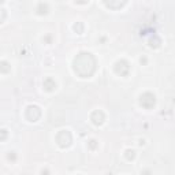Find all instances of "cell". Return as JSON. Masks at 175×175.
<instances>
[{
    "label": "cell",
    "mask_w": 175,
    "mask_h": 175,
    "mask_svg": "<svg viewBox=\"0 0 175 175\" xmlns=\"http://www.w3.org/2000/svg\"><path fill=\"white\" fill-rule=\"evenodd\" d=\"M37 13L39 14H47L48 13V4H45V3H40L39 6H37Z\"/></svg>",
    "instance_id": "obj_9"
},
{
    "label": "cell",
    "mask_w": 175,
    "mask_h": 175,
    "mask_svg": "<svg viewBox=\"0 0 175 175\" xmlns=\"http://www.w3.org/2000/svg\"><path fill=\"white\" fill-rule=\"evenodd\" d=\"M15 159H16L15 153H14V152H11L10 155H8V160H13V162H14V160H15Z\"/></svg>",
    "instance_id": "obj_15"
},
{
    "label": "cell",
    "mask_w": 175,
    "mask_h": 175,
    "mask_svg": "<svg viewBox=\"0 0 175 175\" xmlns=\"http://www.w3.org/2000/svg\"><path fill=\"white\" fill-rule=\"evenodd\" d=\"M6 137H7V130H1V139H6Z\"/></svg>",
    "instance_id": "obj_16"
},
{
    "label": "cell",
    "mask_w": 175,
    "mask_h": 175,
    "mask_svg": "<svg viewBox=\"0 0 175 175\" xmlns=\"http://www.w3.org/2000/svg\"><path fill=\"white\" fill-rule=\"evenodd\" d=\"M90 119H92V122H93L96 126H100V125H103L105 116H104V112H103V111L96 110V111H93V112H92Z\"/></svg>",
    "instance_id": "obj_6"
},
{
    "label": "cell",
    "mask_w": 175,
    "mask_h": 175,
    "mask_svg": "<svg viewBox=\"0 0 175 175\" xmlns=\"http://www.w3.org/2000/svg\"><path fill=\"white\" fill-rule=\"evenodd\" d=\"M8 70H10V67H8V63L7 62H1V73L3 74H6V73H8Z\"/></svg>",
    "instance_id": "obj_13"
},
{
    "label": "cell",
    "mask_w": 175,
    "mask_h": 175,
    "mask_svg": "<svg viewBox=\"0 0 175 175\" xmlns=\"http://www.w3.org/2000/svg\"><path fill=\"white\" fill-rule=\"evenodd\" d=\"M44 88H45V90H48V92H52L53 89L56 88V84H55V81L52 79V78H47L45 81H44Z\"/></svg>",
    "instance_id": "obj_7"
},
{
    "label": "cell",
    "mask_w": 175,
    "mask_h": 175,
    "mask_svg": "<svg viewBox=\"0 0 175 175\" xmlns=\"http://www.w3.org/2000/svg\"><path fill=\"white\" fill-rule=\"evenodd\" d=\"M139 104H141L144 108H146V110L153 108L155 107V104H156L155 94L151 93V92H145V93L141 94V97H139Z\"/></svg>",
    "instance_id": "obj_3"
},
{
    "label": "cell",
    "mask_w": 175,
    "mask_h": 175,
    "mask_svg": "<svg viewBox=\"0 0 175 175\" xmlns=\"http://www.w3.org/2000/svg\"><path fill=\"white\" fill-rule=\"evenodd\" d=\"M41 174H42V175H48V170H42Z\"/></svg>",
    "instance_id": "obj_17"
},
{
    "label": "cell",
    "mask_w": 175,
    "mask_h": 175,
    "mask_svg": "<svg viewBox=\"0 0 175 175\" xmlns=\"http://www.w3.org/2000/svg\"><path fill=\"white\" fill-rule=\"evenodd\" d=\"M73 141V137H71V133L67 131V130H62V131H59L58 136H56V142L60 148H67L70 146Z\"/></svg>",
    "instance_id": "obj_2"
},
{
    "label": "cell",
    "mask_w": 175,
    "mask_h": 175,
    "mask_svg": "<svg viewBox=\"0 0 175 175\" xmlns=\"http://www.w3.org/2000/svg\"><path fill=\"white\" fill-rule=\"evenodd\" d=\"M134 157H136V152H134V151H131V149L126 151V159L127 160H133Z\"/></svg>",
    "instance_id": "obj_12"
},
{
    "label": "cell",
    "mask_w": 175,
    "mask_h": 175,
    "mask_svg": "<svg viewBox=\"0 0 175 175\" xmlns=\"http://www.w3.org/2000/svg\"><path fill=\"white\" fill-rule=\"evenodd\" d=\"M149 44H151V47H153V48H157V47H160V44H162V40H160L159 37L155 34V41H153V40H151Z\"/></svg>",
    "instance_id": "obj_10"
},
{
    "label": "cell",
    "mask_w": 175,
    "mask_h": 175,
    "mask_svg": "<svg viewBox=\"0 0 175 175\" xmlns=\"http://www.w3.org/2000/svg\"><path fill=\"white\" fill-rule=\"evenodd\" d=\"M89 146H90V149H96L97 141H96V139H90V141H89Z\"/></svg>",
    "instance_id": "obj_14"
},
{
    "label": "cell",
    "mask_w": 175,
    "mask_h": 175,
    "mask_svg": "<svg viewBox=\"0 0 175 175\" xmlns=\"http://www.w3.org/2000/svg\"><path fill=\"white\" fill-rule=\"evenodd\" d=\"M96 66H97L96 58L92 53H89V52L78 53L74 58V62H73L74 73L82 78H88L90 75H93V73L96 71Z\"/></svg>",
    "instance_id": "obj_1"
},
{
    "label": "cell",
    "mask_w": 175,
    "mask_h": 175,
    "mask_svg": "<svg viewBox=\"0 0 175 175\" xmlns=\"http://www.w3.org/2000/svg\"><path fill=\"white\" fill-rule=\"evenodd\" d=\"M104 4L110 8H120L122 6L126 4V1H120V3H112V1H104Z\"/></svg>",
    "instance_id": "obj_8"
},
{
    "label": "cell",
    "mask_w": 175,
    "mask_h": 175,
    "mask_svg": "<svg viewBox=\"0 0 175 175\" xmlns=\"http://www.w3.org/2000/svg\"><path fill=\"white\" fill-rule=\"evenodd\" d=\"M74 30L78 33V34H81V33L84 32V25H82L81 22H77V23L74 25Z\"/></svg>",
    "instance_id": "obj_11"
},
{
    "label": "cell",
    "mask_w": 175,
    "mask_h": 175,
    "mask_svg": "<svg viewBox=\"0 0 175 175\" xmlns=\"http://www.w3.org/2000/svg\"><path fill=\"white\" fill-rule=\"evenodd\" d=\"M41 116V111L37 105H29L27 110H26V118L30 120V122H36L40 119Z\"/></svg>",
    "instance_id": "obj_5"
},
{
    "label": "cell",
    "mask_w": 175,
    "mask_h": 175,
    "mask_svg": "<svg viewBox=\"0 0 175 175\" xmlns=\"http://www.w3.org/2000/svg\"><path fill=\"white\" fill-rule=\"evenodd\" d=\"M129 71H130V65L127 60L120 59V60H118V62L115 63V73L119 74L120 77H126V75L129 74Z\"/></svg>",
    "instance_id": "obj_4"
}]
</instances>
